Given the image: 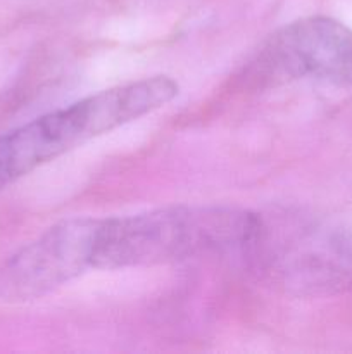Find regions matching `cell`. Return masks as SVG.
Instances as JSON below:
<instances>
[{
	"instance_id": "6da1fadb",
	"label": "cell",
	"mask_w": 352,
	"mask_h": 354,
	"mask_svg": "<svg viewBox=\"0 0 352 354\" xmlns=\"http://www.w3.org/2000/svg\"><path fill=\"white\" fill-rule=\"evenodd\" d=\"M261 220L228 207L173 206L130 216L99 218L93 270L154 266L217 249L251 245Z\"/></svg>"
},
{
	"instance_id": "7a4b0ae2",
	"label": "cell",
	"mask_w": 352,
	"mask_h": 354,
	"mask_svg": "<svg viewBox=\"0 0 352 354\" xmlns=\"http://www.w3.org/2000/svg\"><path fill=\"white\" fill-rule=\"evenodd\" d=\"M178 92L169 76H150L92 93L0 133V190L85 142L161 109Z\"/></svg>"
},
{
	"instance_id": "3957f363",
	"label": "cell",
	"mask_w": 352,
	"mask_h": 354,
	"mask_svg": "<svg viewBox=\"0 0 352 354\" xmlns=\"http://www.w3.org/2000/svg\"><path fill=\"white\" fill-rule=\"evenodd\" d=\"M247 78L262 85L293 80L352 85V30L326 16L293 21L262 45Z\"/></svg>"
},
{
	"instance_id": "277c9868",
	"label": "cell",
	"mask_w": 352,
	"mask_h": 354,
	"mask_svg": "<svg viewBox=\"0 0 352 354\" xmlns=\"http://www.w3.org/2000/svg\"><path fill=\"white\" fill-rule=\"evenodd\" d=\"M99 218H69L45 230L0 266V301L28 303L93 270Z\"/></svg>"
}]
</instances>
